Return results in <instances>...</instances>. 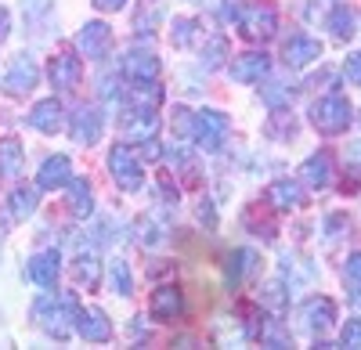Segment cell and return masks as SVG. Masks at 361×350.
Here are the masks:
<instances>
[{"mask_svg":"<svg viewBox=\"0 0 361 350\" xmlns=\"http://www.w3.org/2000/svg\"><path fill=\"white\" fill-rule=\"evenodd\" d=\"M333 173H336L333 156H329V152H314L304 166H300V185H307L314 192H325L329 185H333Z\"/></svg>","mask_w":361,"mask_h":350,"instance_id":"2e32d148","label":"cell"},{"mask_svg":"<svg viewBox=\"0 0 361 350\" xmlns=\"http://www.w3.org/2000/svg\"><path fill=\"white\" fill-rule=\"evenodd\" d=\"M33 314H37V322L44 325V332H47L51 339H66L69 329L76 325L80 304H76L73 293H58V296H44V300H37Z\"/></svg>","mask_w":361,"mask_h":350,"instance_id":"6da1fadb","label":"cell"},{"mask_svg":"<svg viewBox=\"0 0 361 350\" xmlns=\"http://www.w3.org/2000/svg\"><path fill=\"white\" fill-rule=\"evenodd\" d=\"M260 300H264L267 307H275V311H286V307H289V289H286L282 282H267V285L260 289Z\"/></svg>","mask_w":361,"mask_h":350,"instance_id":"e575fe53","label":"cell"},{"mask_svg":"<svg viewBox=\"0 0 361 350\" xmlns=\"http://www.w3.org/2000/svg\"><path fill=\"white\" fill-rule=\"evenodd\" d=\"M260 94H264V101H267L271 108H282V105H289V101H293V87H289V83H282V80H275V83H267Z\"/></svg>","mask_w":361,"mask_h":350,"instance_id":"836d02e7","label":"cell"},{"mask_svg":"<svg viewBox=\"0 0 361 350\" xmlns=\"http://www.w3.org/2000/svg\"><path fill=\"white\" fill-rule=\"evenodd\" d=\"M29 127H37L40 134H58L66 127V108L58 98H44L29 108Z\"/></svg>","mask_w":361,"mask_h":350,"instance_id":"9a60e30c","label":"cell"},{"mask_svg":"<svg viewBox=\"0 0 361 350\" xmlns=\"http://www.w3.org/2000/svg\"><path fill=\"white\" fill-rule=\"evenodd\" d=\"M22 170H25V152H22V144L15 137H0V177H22Z\"/></svg>","mask_w":361,"mask_h":350,"instance_id":"7402d4cb","label":"cell"},{"mask_svg":"<svg viewBox=\"0 0 361 350\" xmlns=\"http://www.w3.org/2000/svg\"><path fill=\"white\" fill-rule=\"evenodd\" d=\"M238 29H243V37L260 44V40H271L279 29V11L271 0H246V4H238V15H235Z\"/></svg>","mask_w":361,"mask_h":350,"instance_id":"7a4b0ae2","label":"cell"},{"mask_svg":"<svg viewBox=\"0 0 361 350\" xmlns=\"http://www.w3.org/2000/svg\"><path fill=\"white\" fill-rule=\"evenodd\" d=\"M76 278H80V285H87V289H98V282H102V264H98L94 253H83V256L76 260Z\"/></svg>","mask_w":361,"mask_h":350,"instance_id":"4dcf8cb0","label":"cell"},{"mask_svg":"<svg viewBox=\"0 0 361 350\" xmlns=\"http://www.w3.org/2000/svg\"><path fill=\"white\" fill-rule=\"evenodd\" d=\"M228 73H231L235 83H260V80L271 73V58H267L264 51H246V54L231 58Z\"/></svg>","mask_w":361,"mask_h":350,"instance_id":"30bf717a","label":"cell"},{"mask_svg":"<svg viewBox=\"0 0 361 350\" xmlns=\"http://www.w3.org/2000/svg\"><path fill=\"white\" fill-rule=\"evenodd\" d=\"M37 80H40L37 58H33V54H15L11 65H8V73H4V91H8L11 98H25V94L37 87Z\"/></svg>","mask_w":361,"mask_h":350,"instance_id":"8992f818","label":"cell"},{"mask_svg":"<svg viewBox=\"0 0 361 350\" xmlns=\"http://www.w3.org/2000/svg\"><path fill=\"white\" fill-rule=\"evenodd\" d=\"M350 120H354V108H350V101L343 94H325V98H318L311 105V127L318 134H325V137L343 134L350 127Z\"/></svg>","mask_w":361,"mask_h":350,"instance_id":"3957f363","label":"cell"},{"mask_svg":"<svg viewBox=\"0 0 361 350\" xmlns=\"http://www.w3.org/2000/svg\"><path fill=\"white\" fill-rule=\"evenodd\" d=\"M250 268H253V253H250V249H235V253H228V264H224L228 285H238V278H243Z\"/></svg>","mask_w":361,"mask_h":350,"instance_id":"1f68e13d","label":"cell"},{"mask_svg":"<svg viewBox=\"0 0 361 350\" xmlns=\"http://www.w3.org/2000/svg\"><path fill=\"white\" fill-rule=\"evenodd\" d=\"M94 8L98 11H119V8H127V0H94Z\"/></svg>","mask_w":361,"mask_h":350,"instance_id":"ee69618b","label":"cell"},{"mask_svg":"<svg viewBox=\"0 0 361 350\" xmlns=\"http://www.w3.org/2000/svg\"><path fill=\"white\" fill-rule=\"evenodd\" d=\"M109 170H112L116 188H123V192H141L145 188V170H141L137 156L127 149V144H116V149L109 152Z\"/></svg>","mask_w":361,"mask_h":350,"instance_id":"5b68a950","label":"cell"},{"mask_svg":"<svg viewBox=\"0 0 361 350\" xmlns=\"http://www.w3.org/2000/svg\"><path fill=\"white\" fill-rule=\"evenodd\" d=\"M264 134H267L271 141H289V137L296 134V123H293V115H289L286 108H275V115H271V120H267Z\"/></svg>","mask_w":361,"mask_h":350,"instance_id":"f546056e","label":"cell"},{"mask_svg":"<svg viewBox=\"0 0 361 350\" xmlns=\"http://www.w3.org/2000/svg\"><path fill=\"white\" fill-rule=\"evenodd\" d=\"M22 11H25V25L33 33H47L54 18V0H22Z\"/></svg>","mask_w":361,"mask_h":350,"instance_id":"cb8c5ba5","label":"cell"},{"mask_svg":"<svg viewBox=\"0 0 361 350\" xmlns=\"http://www.w3.org/2000/svg\"><path fill=\"white\" fill-rule=\"evenodd\" d=\"M357 123H361V115H357Z\"/></svg>","mask_w":361,"mask_h":350,"instance_id":"bcb514c9","label":"cell"},{"mask_svg":"<svg viewBox=\"0 0 361 350\" xmlns=\"http://www.w3.org/2000/svg\"><path fill=\"white\" fill-rule=\"evenodd\" d=\"M109 47H112V29L105 22H87L76 33V51L83 58H90V62H102L109 54Z\"/></svg>","mask_w":361,"mask_h":350,"instance_id":"52a82bcc","label":"cell"},{"mask_svg":"<svg viewBox=\"0 0 361 350\" xmlns=\"http://www.w3.org/2000/svg\"><path fill=\"white\" fill-rule=\"evenodd\" d=\"M325 25L333 29V37H336V40H350V37H354V11H350L347 4H340V8L329 11Z\"/></svg>","mask_w":361,"mask_h":350,"instance_id":"f1b7e54d","label":"cell"},{"mask_svg":"<svg viewBox=\"0 0 361 350\" xmlns=\"http://www.w3.org/2000/svg\"><path fill=\"white\" fill-rule=\"evenodd\" d=\"M343 76H347V83L361 87V51L347 54V62H343Z\"/></svg>","mask_w":361,"mask_h":350,"instance_id":"ab89813d","label":"cell"},{"mask_svg":"<svg viewBox=\"0 0 361 350\" xmlns=\"http://www.w3.org/2000/svg\"><path fill=\"white\" fill-rule=\"evenodd\" d=\"M73 181V163L69 156H51L44 159L40 173H37V188L40 192H58V188H66Z\"/></svg>","mask_w":361,"mask_h":350,"instance_id":"d6986e66","label":"cell"},{"mask_svg":"<svg viewBox=\"0 0 361 350\" xmlns=\"http://www.w3.org/2000/svg\"><path fill=\"white\" fill-rule=\"evenodd\" d=\"M76 332L87 339V343H109L112 339V322L102 307H87L76 314Z\"/></svg>","mask_w":361,"mask_h":350,"instance_id":"5bb4252c","label":"cell"},{"mask_svg":"<svg viewBox=\"0 0 361 350\" xmlns=\"http://www.w3.org/2000/svg\"><path fill=\"white\" fill-rule=\"evenodd\" d=\"M343 235H350V220H347L343 213H329V217H325V242L333 246V242L343 239Z\"/></svg>","mask_w":361,"mask_h":350,"instance_id":"74e56055","label":"cell"},{"mask_svg":"<svg viewBox=\"0 0 361 350\" xmlns=\"http://www.w3.org/2000/svg\"><path fill=\"white\" fill-rule=\"evenodd\" d=\"M173 127H177V137L192 141V112L188 108H173Z\"/></svg>","mask_w":361,"mask_h":350,"instance_id":"60d3db41","label":"cell"},{"mask_svg":"<svg viewBox=\"0 0 361 350\" xmlns=\"http://www.w3.org/2000/svg\"><path fill=\"white\" fill-rule=\"evenodd\" d=\"M148 314L156 322H173V318L185 314V293L177 285H159L152 293V300H148Z\"/></svg>","mask_w":361,"mask_h":350,"instance_id":"8fae6325","label":"cell"},{"mask_svg":"<svg viewBox=\"0 0 361 350\" xmlns=\"http://www.w3.org/2000/svg\"><path fill=\"white\" fill-rule=\"evenodd\" d=\"M102 130H105V115L94 108V105H80L73 123H69V134L76 144H98L102 141Z\"/></svg>","mask_w":361,"mask_h":350,"instance_id":"ba28073f","label":"cell"},{"mask_svg":"<svg viewBox=\"0 0 361 350\" xmlns=\"http://www.w3.org/2000/svg\"><path fill=\"white\" fill-rule=\"evenodd\" d=\"M58 271H62V256H58L54 249L37 253V256L25 264V278L33 282L37 289H51V285L58 282Z\"/></svg>","mask_w":361,"mask_h":350,"instance_id":"e0dca14e","label":"cell"},{"mask_svg":"<svg viewBox=\"0 0 361 350\" xmlns=\"http://www.w3.org/2000/svg\"><path fill=\"white\" fill-rule=\"evenodd\" d=\"M109 285H112V293H119V296H130L134 293V275H130V264L127 260H112L109 264Z\"/></svg>","mask_w":361,"mask_h":350,"instance_id":"83f0119b","label":"cell"},{"mask_svg":"<svg viewBox=\"0 0 361 350\" xmlns=\"http://www.w3.org/2000/svg\"><path fill=\"white\" fill-rule=\"evenodd\" d=\"M123 76L130 83H148V80H156L159 76V58L152 51H130L123 58Z\"/></svg>","mask_w":361,"mask_h":350,"instance_id":"44dd1931","label":"cell"},{"mask_svg":"<svg viewBox=\"0 0 361 350\" xmlns=\"http://www.w3.org/2000/svg\"><path fill=\"white\" fill-rule=\"evenodd\" d=\"M47 76H51V87H54V91H73V87H80L83 65H80L76 54L58 51V54L51 58V65H47Z\"/></svg>","mask_w":361,"mask_h":350,"instance_id":"9c48e42d","label":"cell"},{"mask_svg":"<svg viewBox=\"0 0 361 350\" xmlns=\"http://www.w3.org/2000/svg\"><path fill=\"white\" fill-rule=\"evenodd\" d=\"M8 33H11V11H8V8H0V44L8 40Z\"/></svg>","mask_w":361,"mask_h":350,"instance_id":"7bdbcfd3","label":"cell"},{"mask_svg":"<svg viewBox=\"0 0 361 350\" xmlns=\"http://www.w3.org/2000/svg\"><path fill=\"white\" fill-rule=\"evenodd\" d=\"M37 192L40 188H15L11 192V199H8V220L11 224H22V220H29L37 213V202H40Z\"/></svg>","mask_w":361,"mask_h":350,"instance_id":"603a6c76","label":"cell"},{"mask_svg":"<svg viewBox=\"0 0 361 350\" xmlns=\"http://www.w3.org/2000/svg\"><path fill=\"white\" fill-rule=\"evenodd\" d=\"M318 271H314V264H304L300 256H286L282 260V278L289 282V289H300L304 282H311Z\"/></svg>","mask_w":361,"mask_h":350,"instance_id":"4316f807","label":"cell"},{"mask_svg":"<svg viewBox=\"0 0 361 350\" xmlns=\"http://www.w3.org/2000/svg\"><path fill=\"white\" fill-rule=\"evenodd\" d=\"M69 188V210H73V217H80V220H87L90 213H94V195H90V185L87 181H69L66 185Z\"/></svg>","mask_w":361,"mask_h":350,"instance_id":"d4e9b609","label":"cell"},{"mask_svg":"<svg viewBox=\"0 0 361 350\" xmlns=\"http://www.w3.org/2000/svg\"><path fill=\"white\" fill-rule=\"evenodd\" d=\"M156 130H159V115H156L152 108L137 105L134 112L123 115V137H127V141H152Z\"/></svg>","mask_w":361,"mask_h":350,"instance_id":"ac0fdd59","label":"cell"},{"mask_svg":"<svg viewBox=\"0 0 361 350\" xmlns=\"http://www.w3.org/2000/svg\"><path fill=\"white\" fill-rule=\"evenodd\" d=\"M156 22H159V0H148V8H141V11H137L134 25H137V33H141V37H152Z\"/></svg>","mask_w":361,"mask_h":350,"instance_id":"8d00e7d4","label":"cell"},{"mask_svg":"<svg viewBox=\"0 0 361 350\" xmlns=\"http://www.w3.org/2000/svg\"><path fill=\"white\" fill-rule=\"evenodd\" d=\"M267 206L271 210H300V206H304V185H300V181H289V177H282V181H275V185H271L267 188Z\"/></svg>","mask_w":361,"mask_h":350,"instance_id":"ffe728a7","label":"cell"},{"mask_svg":"<svg viewBox=\"0 0 361 350\" xmlns=\"http://www.w3.org/2000/svg\"><path fill=\"white\" fill-rule=\"evenodd\" d=\"M343 282H347V289H350V300L361 304V253H350V256H347Z\"/></svg>","mask_w":361,"mask_h":350,"instance_id":"d6a6232c","label":"cell"},{"mask_svg":"<svg viewBox=\"0 0 361 350\" xmlns=\"http://www.w3.org/2000/svg\"><path fill=\"white\" fill-rule=\"evenodd\" d=\"M350 159H354V163H361V144H354V152H350Z\"/></svg>","mask_w":361,"mask_h":350,"instance_id":"f6af8a7d","label":"cell"},{"mask_svg":"<svg viewBox=\"0 0 361 350\" xmlns=\"http://www.w3.org/2000/svg\"><path fill=\"white\" fill-rule=\"evenodd\" d=\"M224 58H228V40H224L221 33H217V37H209V47L202 51V65H206V69H217Z\"/></svg>","mask_w":361,"mask_h":350,"instance_id":"d590c367","label":"cell"},{"mask_svg":"<svg viewBox=\"0 0 361 350\" xmlns=\"http://www.w3.org/2000/svg\"><path fill=\"white\" fill-rule=\"evenodd\" d=\"M340 346H350V350H361V318H350L340 332Z\"/></svg>","mask_w":361,"mask_h":350,"instance_id":"f35d334b","label":"cell"},{"mask_svg":"<svg viewBox=\"0 0 361 350\" xmlns=\"http://www.w3.org/2000/svg\"><path fill=\"white\" fill-rule=\"evenodd\" d=\"M300 318H304V329L307 332L322 336V332L333 329V322H336V304L329 300V296H311L304 304V311H300Z\"/></svg>","mask_w":361,"mask_h":350,"instance_id":"4fadbf2b","label":"cell"},{"mask_svg":"<svg viewBox=\"0 0 361 350\" xmlns=\"http://www.w3.org/2000/svg\"><path fill=\"white\" fill-rule=\"evenodd\" d=\"M318 58H322V40H314V37H307V33H296V37L286 40L282 62H286L289 69H304V65L318 62Z\"/></svg>","mask_w":361,"mask_h":350,"instance_id":"7c38bea8","label":"cell"},{"mask_svg":"<svg viewBox=\"0 0 361 350\" xmlns=\"http://www.w3.org/2000/svg\"><path fill=\"white\" fill-rule=\"evenodd\" d=\"M199 220H206V227H214V224H217L214 206H209V199H202V202H199Z\"/></svg>","mask_w":361,"mask_h":350,"instance_id":"b9f144b4","label":"cell"},{"mask_svg":"<svg viewBox=\"0 0 361 350\" xmlns=\"http://www.w3.org/2000/svg\"><path fill=\"white\" fill-rule=\"evenodd\" d=\"M228 115L217 108H199L192 112V141L199 144L202 152H221V144L228 137Z\"/></svg>","mask_w":361,"mask_h":350,"instance_id":"277c9868","label":"cell"},{"mask_svg":"<svg viewBox=\"0 0 361 350\" xmlns=\"http://www.w3.org/2000/svg\"><path fill=\"white\" fill-rule=\"evenodd\" d=\"M202 37V25L195 18H173V29H170V40L177 51H188L195 40Z\"/></svg>","mask_w":361,"mask_h":350,"instance_id":"484cf974","label":"cell"}]
</instances>
